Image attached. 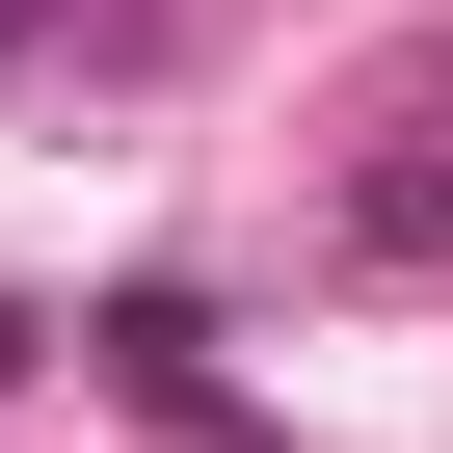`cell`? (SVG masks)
<instances>
[{"mask_svg":"<svg viewBox=\"0 0 453 453\" xmlns=\"http://www.w3.org/2000/svg\"><path fill=\"white\" fill-rule=\"evenodd\" d=\"M347 241H373V267H453V160H373V187H347Z\"/></svg>","mask_w":453,"mask_h":453,"instance_id":"6da1fadb","label":"cell"},{"mask_svg":"<svg viewBox=\"0 0 453 453\" xmlns=\"http://www.w3.org/2000/svg\"><path fill=\"white\" fill-rule=\"evenodd\" d=\"M0 54H54V0H0Z\"/></svg>","mask_w":453,"mask_h":453,"instance_id":"7a4b0ae2","label":"cell"},{"mask_svg":"<svg viewBox=\"0 0 453 453\" xmlns=\"http://www.w3.org/2000/svg\"><path fill=\"white\" fill-rule=\"evenodd\" d=\"M27 347H54V320H27V294H0V373H27Z\"/></svg>","mask_w":453,"mask_h":453,"instance_id":"3957f363","label":"cell"}]
</instances>
